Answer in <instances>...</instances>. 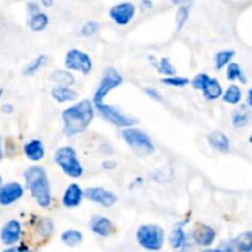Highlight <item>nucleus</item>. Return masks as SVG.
Listing matches in <instances>:
<instances>
[{"label": "nucleus", "mask_w": 252, "mask_h": 252, "mask_svg": "<svg viewBox=\"0 0 252 252\" xmlns=\"http://www.w3.org/2000/svg\"><path fill=\"white\" fill-rule=\"evenodd\" d=\"M250 121V112L245 106H240L235 110L233 115V123L236 128L245 127Z\"/></svg>", "instance_id": "5701e85b"}, {"label": "nucleus", "mask_w": 252, "mask_h": 252, "mask_svg": "<svg viewBox=\"0 0 252 252\" xmlns=\"http://www.w3.org/2000/svg\"><path fill=\"white\" fill-rule=\"evenodd\" d=\"M20 248H10V249H6V250L1 251V252H19Z\"/></svg>", "instance_id": "58836bf2"}, {"label": "nucleus", "mask_w": 252, "mask_h": 252, "mask_svg": "<svg viewBox=\"0 0 252 252\" xmlns=\"http://www.w3.org/2000/svg\"><path fill=\"white\" fill-rule=\"evenodd\" d=\"M135 15V7L134 5L130 2H121V4L116 5L110 10V16L116 24L118 25H128L133 20Z\"/></svg>", "instance_id": "9b49d317"}, {"label": "nucleus", "mask_w": 252, "mask_h": 252, "mask_svg": "<svg viewBox=\"0 0 252 252\" xmlns=\"http://www.w3.org/2000/svg\"><path fill=\"white\" fill-rule=\"evenodd\" d=\"M153 65L158 69L159 73L164 74V75H176V69L172 65L169 58H161L159 62H153Z\"/></svg>", "instance_id": "a878e982"}, {"label": "nucleus", "mask_w": 252, "mask_h": 252, "mask_svg": "<svg viewBox=\"0 0 252 252\" xmlns=\"http://www.w3.org/2000/svg\"><path fill=\"white\" fill-rule=\"evenodd\" d=\"M186 0H172V2H175V4H182V2H185Z\"/></svg>", "instance_id": "a19ab883"}, {"label": "nucleus", "mask_w": 252, "mask_h": 252, "mask_svg": "<svg viewBox=\"0 0 252 252\" xmlns=\"http://www.w3.org/2000/svg\"><path fill=\"white\" fill-rule=\"evenodd\" d=\"M25 180L29 191L42 208L49 207L52 202L51 186L46 170L42 166H31L25 171Z\"/></svg>", "instance_id": "f03ea898"}, {"label": "nucleus", "mask_w": 252, "mask_h": 252, "mask_svg": "<svg viewBox=\"0 0 252 252\" xmlns=\"http://www.w3.org/2000/svg\"><path fill=\"white\" fill-rule=\"evenodd\" d=\"M0 186H1V176H0Z\"/></svg>", "instance_id": "37998d69"}, {"label": "nucleus", "mask_w": 252, "mask_h": 252, "mask_svg": "<svg viewBox=\"0 0 252 252\" xmlns=\"http://www.w3.org/2000/svg\"><path fill=\"white\" fill-rule=\"evenodd\" d=\"M24 194V189L19 182H7L0 186V204L10 206L14 202L19 201Z\"/></svg>", "instance_id": "f8f14e48"}, {"label": "nucleus", "mask_w": 252, "mask_h": 252, "mask_svg": "<svg viewBox=\"0 0 252 252\" xmlns=\"http://www.w3.org/2000/svg\"><path fill=\"white\" fill-rule=\"evenodd\" d=\"M90 229L100 236H108L113 231V224L106 217H95L90 223Z\"/></svg>", "instance_id": "f3484780"}, {"label": "nucleus", "mask_w": 252, "mask_h": 252, "mask_svg": "<svg viewBox=\"0 0 252 252\" xmlns=\"http://www.w3.org/2000/svg\"><path fill=\"white\" fill-rule=\"evenodd\" d=\"M122 137L127 142V144L139 154L148 155L154 152V144L152 143L150 138L140 129L129 127L126 128L122 132Z\"/></svg>", "instance_id": "39448f33"}, {"label": "nucleus", "mask_w": 252, "mask_h": 252, "mask_svg": "<svg viewBox=\"0 0 252 252\" xmlns=\"http://www.w3.org/2000/svg\"><path fill=\"white\" fill-rule=\"evenodd\" d=\"M161 83L167 86H175V88H184L189 83V79L181 78V76H167V78L161 79Z\"/></svg>", "instance_id": "7c9ffc66"}, {"label": "nucleus", "mask_w": 252, "mask_h": 252, "mask_svg": "<svg viewBox=\"0 0 252 252\" xmlns=\"http://www.w3.org/2000/svg\"><path fill=\"white\" fill-rule=\"evenodd\" d=\"M137 240L147 250L159 251L164 245L165 233L158 225H143L138 229Z\"/></svg>", "instance_id": "20e7f679"}, {"label": "nucleus", "mask_w": 252, "mask_h": 252, "mask_svg": "<svg viewBox=\"0 0 252 252\" xmlns=\"http://www.w3.org/2000/svg\"><path fill=\"white\" fill-rule=\"evenodd\" d=\"M251 96H252V91L249 90V91H248V105H249V107H250V106H252Z\"/></svg>", "instance_id": "4c0bfd02"}, {"label": "nucleus", "mask_w": 252, "mask_h": 252, "mask_svg": "<svg viewBox=\"0 0 252 252\" xmlns=\"http://www.w3.org/2000/svg\"><path fill=\"white\" fill-rule=\"evenodd\" d=\"M61 239H62V241L65 244V245L73 248V246L79 245V244L83 241V234H81L79 230H74V229H70V230L64 231V233L62 234Z\"/></svg>", "instance_id": "b1692460"}, {"label": "nucleus", "mask_w": 252, "mask_h": 252, "mask_svg": "<svg viewBox=\"0 0 252 252\" xmlns=\"http://www.w3.org/2000/svg\"><path fill=\"white\" fill-rule=\"evenodd\" d=\"M38 230L39 234L42 236H49L53 231V223L49 218H43L41 221H39L38 225Z\"/></svg>", "instance_id": "2f4dec72"}, {"label": "nucleus", "mask_w": 252, "mask_h": 252, "mask_svg": "<svg viewBox=\"0 0 252 252\" xmlns=\"http://www.w3.org/2000/svg\"><path fill=\"white\" fill-rule=\"evenodd\" d=\"M96 108L98 110V112L102 115L103 118L111 122L112 125L117 126L121 128H128L130 126H134L137 123V120L129 117V116H126L118 110L117 107H113L111 105H106V103H97Z\"/></svg>", "instance_id": "6e6552de"}, {"label": "nucleus", "mask_w": 252, "mask_h": 252, "mask_svg": "<svg viewBox=\"0 0 252 252\" xmlns=\"http://www.w3.org/2000/svg\"><path fill=\"white\" fill-rule=\"evenodd\" d=\"M98 30V24L96 21H89L81 29V34L85 37H91L97 32Z\"/></svg>", "instance_id": "473e14b6"}, {"label": "nucleus", "mask_w": 252, "mask_h": 252, "mask_svg": "<svg viewBox=\"0 0 252 252\" xmlns=\"http://www.w3.org/2000/svg\"><path fill=\"white\" fill-rule=\"evenodd\" d=\"M2 159V150H1V143H0V160Z\"/></svg>", "instance_id": "79ce46f5"}, {"label": "nucleus", "mask_w": 252, "mask_h": 252, "mask_svg": "<svg viewBox=\"0 0 252 252\" xmlns=\"http://www.w3.org/2000/svg\"><path fill=\"white\" fill-rule=\"evenodd\" d=\"M192 86L194 89L203 91V95L207 100H217L223 95V88L217 79L211 78L208 74L201 73L192 80Z\"/></svg>", "instance_id": "0eeeda50"}, {"label": "nucleus", "mask_w": 252, "mask_h": 252, "mask_svg": "<svg viewBox=\"0 0 252 252\" xmlns=\"http://www.w3.org/2000/svg\"><path fill=\"white\" fill-rule=\"evenodd\" d=\"M19 252H32L30 250H27V248H24V246H20V250Z\"/></svg>", "instance_id": "ea45409f"}, {"label": "nucleus", "mask_w": 252, "mask_h": 252, "mask_svg": "<svg viewBox=\"0 0 252 252\" xmlns=\"http://www.w3.org/2000/svg\"><path fill=\"white\" fill-rule=\"evenodd\" d=\"M64 132L66 135H76L88 128L94 118V106L89 100H83L62 113Z\"/></svg>", "instance_id": "f257e3e1"}, {"label": "nucleus", "mask_w": 252, "mask_h": 252, "mask_svg": "<svg viewBox=\"0 0 252 252\" xmlns=\"http://www.w3.org/2000/svg\"><path fill=\"white\" fill-rule=\"evenodd\" d=\"M193 239L197 244L202 246H209L216 239V233L213 229L204 224H197L193 230Z\"/></svg>", "instance_id": "4468645a"}, {"label": "nucleus", "mask_w": 252, "mask_h": 252, "mask_svg": "<svg viewBox=\"0 0 252 252\" xmlns=\"http://www.w3.org/2000/svg\"><path fill=\"white\" fill-rule=\"evenodd\" d=\"M234 56H235V51H231V49H225V51L218 52L216 54V68L218 70L223 69L224 66L230 63Z\"/></svg>", "instance_id": "bb28decb"}, {"label": "nucleus", "mask_w": 252, "mask_h": 252, "mask_svg": "<svg viewBox=\"0 0 252 252\" xmlns=\"http://www.w3.org/2000/svg\"><path fill=\"white\" fill-rule=\"evenodd\" d=\"M83 196H85V198L89 201L95 202L107 208L112 207L117 202V196L102 187H89L85 189V192H83Z\"/></svg>", "instance_id": "9d476101"}, {"label": "nucleus", "mask_w": 252, "mask_h": 252, "mask_svg": "<svg viewBox=\"0 0 252 252\" xmlns=\"http://www.w3.org/2000/svg\"><path fill=\"white\" fill-rule=\"evenodd\" d=\"M185 241H186V235H185V231L182 230L180 226H177L174 231H172L171 235V245L174 249H180L184 246Z\"/></svg>", "instance_id": "c756f323"}, {"label": "nucleus", "mask_w": 252, "mask_h": 252, "mask_svg": "<svg viewBox=\"0 0 252 252\" xmlns=\"http://www.w3.org/2000/svg\"><path fill=\"white\" fill-rule=\"evenodd\" d=\"M226 75H228L229 80H239L244 84H246V81H248L243 69L238 63H229Z\"/></svg>", "instance_id": "cd10ccee"}, {"label": "nucleus", "mask_w": 252, "mask_h": 252, "mask_svg": "<svg viewBox=\"0 0 252 252\" xmlns=\"http://www.w3.org/2000/svg\"><path fill=\"white\" fill-rule=\"evenodd\" d=\"M52 97L59 103L70 102V101H75L78 98V93L69 86H56L52 89Z\"/></svg>", "instance_id": "a211bd4d"}, {"label": "nucleus", "mask_w": 252, "mask_h": 252, "mask_svg": "<svg viewBox=\"0 0 252 252\" xmlns=\"http://www.w3.org/2000/svg\"><path fill=\"white\" fill-rule=\"evenodd\" d=\"M122 83H123V76L121 75L115 68H111V66L106 68L100 86H98V89L95 93V96H94L95 105H97V103H102L103 100L106 98V96L108 95V93L112 91L113 89L118 88Z\"/></svg>", "instance_id": "423d86ee"}, {"label": "nucleus", "mask_w": 252, "mask_h": 252, "mask_svg": "<svg viewBox=\"0 0 252 252\" xmlns=\"http://www.w3.org/2000/svg\"><path fill=\"white\" fill-rule=\"evenodd\" d=\"M49 80H52L53 83L59 84L61 86H70L75 83V78L73 76V74H70L69 71L65 70H56L51 74L49 76Z\"/></svg>", "instance_id": "4be33fe9"}, {"label": "nucleus", "mask_w": 252, "mask_h": 252, "mask_svg": "<svg viewBox=\"0 0 252 252\" xmlns=\"http://www.w3.org/2000/svg\"><path fill=\"white\" fill-rule=\"evenodd\" d=\"M21 236V224L16 220V219H11L7 221L1 229L0 233V239L5 245H12V244L17 243Z\"/></svg>", "instance_id": "ddd939ff"}, {"label": "nucleus", "mask_w": 252, "mask_h": 252, "mask_svg": "<svg viewBox=\"0 0 252 252\" xmlns=\"http://www.w3.org/2000/svg\"><path fill=\"white\" fill-rule=\"evenodd\" d=\"M202 252H233V250L230 249V246H225V248L223 249H214V250H212V249H208V250H203Z\"/></svg>", "instance_id": "f704fd0d"}, {"label": "nucleus", "mask_w": 252, "mask_h": 252, "mask_svg": "<svg viewBox=\"0 0 252 252\" xmlns=\"http://www.w3.org/2000/svg\"><path fill=\"white\" fill-rule=\"evenodd\" d=\"M46 63H47V56L41 54V56L36 57V59H33L31 63L27 64L26 68L24 69V74L26 76L34 75V74H36L37 71H38Z\"/></svg>", "instance_id": "393cba45"}, {"label": "nucleus", "mask_w": 252, "mask_h": 252, "mask_svg": "<svg viewBox=\"0 0 252 252\" xmlns=\"http://www.w3.org/2000/svg\"><path fill=\"white\" fill-rule=\"evenodd\" d=\"M223 100L226 103H230V105H236L241 101V90L239 86L231 85L229 86L228 90L225 91V94L223 95Z\"/></svg>", "instance_id": "c85d7f7f"}, {"label": "nucleus", "mask_w": 252, "mask_h": 252, "mask_svg": "<svg viewBox=\"0 0 252 252\" xmlns=\"http://www.w3.org/2000/svg\"><path fill=\"white\" fill-rule=\"evenodd\" d=\"M54 0H42V4L44 5L46 7H51L52 4H53Z\"/></svg>", "instance_id": "e433bc0d"}, {"label": "nucleus", "mask_w": 252, "mask_h": 252, "mask_svg": "<svg viewBox=\"0 0 252 252\" xmlns=\"http://www.w3.org/2000/svg\"><path fill=\"white\" fill-rule=\"evenodd\" d=\"M65 66L70 70L80 71L86 75L93 69V62L89 54L79 51V49H70L65 57Z\"/></svg>", "instance_id": "1a4fd4ad"}, {"label": "nucleus", "mask_w": 252, "mask_h": 252, "mask_svg": "<svg viewBox=\"0 0 252 252\" xmlns=\"http://www.w3.org/2000/svg\"><path fill=\"white\" fill-rule=\"evenodd\" d=\"M208 140L209 144L213 148H216L218 152L228 153L229 150H230V140L226 137L225 133L219 132V130L211 133V134L208 135Z\"/></svg>", "instance_id": "6ab92c4d"}, {"label": "nucleus", "mask_w": 252, "mask_h": 252, "mask_svg": "<svg viewBox=\"0 0 252 252\" xmlns=\"http://www.w3.org/2000/svg\"><path fill=\"white\" fill-rule=\"evenodd\" d=\"M145 93H147V95L149 96L150 98H153L154 101H158V102H161L162 101L161 94H160L159 90H157V89L147 88L145 89Z\"/></svg>", "instance_id": "72a5a7b5"}, {"label": "nucleus", "mask_w": 252, "mask_h": 252, "mask_svg": "<svg viewBox=\"0 0 252 252\" xmlns=\"http://www.w3.org/2000/svg\"><path fill=\"white\" fill-rule=\"evenodd\" d=\"M230 249L234 251L239 252H251L252 249V233L246 231V233L240 234L236 239H234L230 243Z\"/></svg>", "instance_id": "aec40b11"}, {"label": "nucleus", "mask_w": 252, "mask_h": 252, "mask_svg": "<svg viewBox=\"0 0 252 252\" xmlns=\"http://www.w3.org/2000/svg\"><path fill=\"white\" fill-rule=\"evenodd\" d=\"M83 199V191L78 184H70L63 196V204L66 208H75Z\"/></svg>", "instance_id": "2eb2a0df"}, {"label": "nucleus", "mask_w": 252, "mask_h": 252, "mask_svg": "<svg viewBox=\"0 0 252 252\" xmlns=\"http://www.w3.org/2000/svg\"><path fill=\"white\" fill-rule=\"evenodd\" d=\"M54 161L57 162L62 171L71 179H79L84 170L78 159L75 149L71 147H62L54 154Z\"/></svg>", "instance_id": "7ed1b4c3"}, {"label": "nucleus", "mask_w": 252, "mask_h": 252, "mask_svg": "<svg viewBox=\"0 0 252 252\" xmlns=\"http://www.w3.org/2000/svg\"><path fill=\"white\" fill-rule=\"evenodd\" d=\"M24 152L31 161H39V160L43 159L44 154H46L43 143L38 139H33L26 143L24 147Z\"/></svg>", "instance_id": "dca6fc26"}, {"label": "nucleus", "mask_w": 252, "mask_h": 252, "mask_svg": "<svg viewBox=\"0 0 252 252\" xmlns=\"http://www.w3.org/2000/svg\"><path fill=\"white\" fill-rule=\"evenodd\" d=\"M29 25L32 31H43L47 27V25H48V16L39 10V11L30 15Z\"/></svg>", "instance_id": "412c9836"}, {"label": "nucleus", "mask_w": 252, "mask_h": 252, "mask_svg": "<svg viewBox=\"0 0 252 252\" xmlns=\"http://www.w3.org/2000/svg\"><path fill=\"white\" fill-rule=\"evenodd\" d=\"M0 96H1V91H0Z\"/></svg>", "instance_id": "c03bdc74"}, {"label": "nucleus", "mask_w": 252, "mask_h": 252, "mask_svg": "<svg viewBox=\"0 0 252 252\" xmlns=\"http://www.w3.org/2000/svg\"><path fill=\"white\" fill-rule=\"evenodd\" d=\"M116 167V162L115 161H105L103 162V169H108L112 170Z\"/></svg>", "instance_id": "c9c22d12"}]
</instances>
